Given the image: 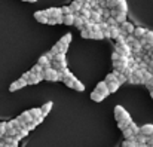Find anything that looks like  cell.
<instances>
[{
  "label": "cell",
  "mask_w": 153,
  "mask_h": 147,
  "mask_svg": "<svg viewBox=\"0 0 153 147\" xmlns=\"http://www.w3.org/2000/svg\"><path fill=\"white\" fill-rule=\"evenodd\" d=\"M43 79H45V80H49V82H56V80H61L59 73H58L55 68H52V67L43 68Z\"/></svg>",
  "instance_id": "cell-1"
},
{
  "label": "cell",
  "mask_w": 153,
  "mask_h": 147,
  "mask_svg": "<svg viewBox=\"0 0 153 147\" xmlns=\"http://www.w3.org/2000/svg\"><path fill=\"white\" fill-rule=\"evenodd\" d=\"M114 117H116V120H117V122L125 120V119H131L129 113H128L122 105H116V107H114Z\"/></svg>",
  "instance_id": "cell-2"
},
{
  "label": "cell",
  "mask_w": 153,
  "mask_h": 147,
  "mask_svg": "<svg viewBox=\"0 0 153 147\" xmlns=\"http://www.w3.org/2000/svg\"><path fill=\"white\" fill-rule=\"evenodd\" d=\"M116 52H119L120 55H125V56L132 55V50L126 42H116Z\"/></svg>",
  "instance_id": "cell-3"
},
{
  "label": "cell",
  "mask_w": 153,
  "mask_h": 147,
  "mask_svg": "<svg viewBox=\"0 0 153 147\" xmlns=\"http://www.w3.org/2000/svg\"><path fill=\"white\" fill-rule=\"evenodd\" d=\"M134 25L131 24V22H128V21H123L122 24H119V30H120V34H123V36H128V34H132L134 33Z\"/></svg>",
  "instance_id": "cell-4"
},
{
  "label": "cell",
  "mask_w": 153,
  "mask_h": 147,
  "mask_svg": "<svg viewBox=\"0 0 153 147\" xmlns=\"http://www.w3.org/2000/svg\"><path fill=\"white\" fill-rule=\"evenodd\" d=\"M24 86H27V80H24V79L21 77V79L15 80V82L9 86V91H10V92H15V91H18V89L24 88Z\"/></svg>",
  "instance_id": "cell-5"
},
{
  "label": "cell",
  "mask_w": 153,
  "mask_h": 147,
  "mask_svg": "<svg viewBox=\"0 0 153 147\" xmlns=\"http://www.w3.org/2000/svg\"><path fill=\"white\" fill-rule=\"evenodd\" d=\"M95 91H98V92H100L104 98L110 95V92H108V89H107V83H105V80H102V82H98V83H97Z\"/></svg>",
  "instance_id": "cell-6"
},
{
  "label": "cell",
  "mask_w": 153,
  "mask_h": 147,
  "mask_svg": "<svg viewBox=\"0 0 153 147\" xmlns=\"http://www.w3.org/2000/svg\"><path fill=\"white\" fill-rule=\"evenodd\" d=\"M34 18L37 19V22H40V24H48V15L45 13V10H36L34 12Z\"/></svg>",
  "instance_id": "cell-7"
},
{
  "label": "cell",
  "mask_w": 153,
  "mask_h": 147,
  "mask_svg": "<svg viewBox=\"0 0 153 147\" xmlns=\"http://www.w3.org/2000/svg\"><path fill=\"white\" fill-rule=\"evenodd\" d=\"M16 119H18L21 123H24V125L33 120V117H31V114H30V111H28V110H27V111H24V113H21V114H19Z\"/></svg>",
  "instance_id": "cell-8"
},
{
  "label": "cell",
  "mask_w": 153,
  "mask_h": 147,
  "mask_svg": "<svg viewBox=\"0 0 153 147\" xmlns=\"http://www.w3.org/2000/svg\"><path fill=\"white\" fill-rule=\"evenodd\" d=\"M140 134H143V135H146V137L152 135L153 134V125L152 123H146V125H143V126L140 128Z\"/></svg>",
  "instance_id": "cell-9"
},
{
  "label": "cell",
  "mask_w": 153,
  "mask_h": 147,
  "mask_svg": "<svg viewBox=\"0 0 153 147\" xmlns=\"http://www.w3.org/2000/svg\"><path fill=\"white\" fill-rule=\"evenodd\" d=\"M146 31H147V30H146V28H143V27H135V28H134L132 36H134L135 39H138V40H140V39H143V37H144Z\"/></svg>",
  "instance_id": "cell-10"
},
{
  "label": "cell",
  "mask_w": 153,
  "mask_h": 147,
  "mask_svg": "<svg viewBox=\"0 0 153 147\" xmlns=\"http://www.w3.org/2000/svg\"><path fill=\"white\" fill-rule=\"evenodd\" d=\"M45 13L48 15V18H52V16H59V15H62L59 7H49V9H46V10H45Z\"/></svg>",
  "instance_id": "cell-11"
},
{
  "label": "cell",
  "mask_w": 153,
  "mask_h": 147,
  "mask_svg": "<svg viewBox=\"0 0 153 147\" xmlns=\"http://www.w3.org/2000/svg\"><path fill=\"white\" fill-rule=\"evenodd\" d=\"M89 19H91L94 24H98V22H101L102 21V16H101V13H100V12H97V10H91Z\"/></svg>",
  "instance_id": "cell-12"
},
{
  "label": "cell",
  "mask_w": 153,
  "mask_h": 147,
  "mask_svg": "<svg viewBox=\"0 0 153 147\" xmlns=\"http://www.w3.org/2000/svg\"><path fill=\"white\" fill-rule=\"evenodd\" d=\"M108 31H110V39H117V37L120 36L119 25H111V27H108Z\"/></svg>",
  "instance_id": "cell-13"
},
{
  "label": "cell",
  "mask_w": 153,
  "mask_h": 147,
  "mask_svg": "<svg viewBox=\"0 0 153 147\" xmlns=\"http://www.w3.org/2000/svg\"><path fill=\"white\" fill-rule=\"evenodd\" d=\"M113 9H116V10H119V12H123V13H126V12H128V6H126V1H125V0H119V1L116 3V6H114Z\"/></svg>",
  "instance_id": "cell-14"
},
{
  "label": "cell",
  "mask_w": 153,
  "mask_h": 147,
  "mask_svg": "<svg viewBox=\"0 0 153 147\" xmlns=\"http://www.w3.org/2000/svg\"><path fill=\"white\" fill-rule=\"evenodd\" d=\"M83 22H85V19L79 15V13H74V22H73V25L76 27V28H79V30H82V27H83Z\"/></svg>",
  "instance_id": "cell-15"
},
{
  "label": "cell",
  "mask_w": 153,
  "mask_h": 147,
  "mask_svg": "<svg viewBox=\"0 0 153 147\" xmlns=\"http://www.w3.org/2000/svg\"><path fill=\"white\" fill-rule=\"evenodd\" d=\"M61 80H62V82H64V83H65V85H67L68 88H71V86H73V82L76 80V77H74V74L68 73V74H67V76H64V77H62Z\"/></svg>",
  "instance_id": "cell-16"
},
{
  "label": "cell",
  "mask_w": 153,
  "mask_h": 147,
  "mask_svg": "<svg viewBox=\"0 0 153 147\" xmlns=\"http://www.w3.org/2000/svg\"><path fill=\"white\" fill-rule=\"evenodd\" d=\"M37 64L42 67V68H48V67H51V61L46 58V55H42L40 58H39V61H37Z\"/></svg>",
  "instance_id": "cell-17"
},
{
  "label": "cell",
  "mask_w": 153,
  "mask_h": 147,
  "mask_svg": "<svg viewBox=\"0 0 153 147\" xmlns=\"http://www.w3.org/2000/svg\"><path fill=\"white\" fill-rule=\"evenodd\" d=\"M52 105H53V102L52 101H48V102H45L42 107H40V110H42V114H43V117L46 116V114H49V111L52 110Z\"/></svg>",
  "instance_id": "cell-18"
},
{
  "label": "cell",
  "mask_w": 153,
  "mask_h": 147,
  "mask_svg": "<svg viewBox=\"0 0 153 147\" xmlns=\"http://www.w3.org/2000/svg\"><path fill=\"white\" fill-rule=\"evenodd\" d=\"M73 22H74V13L62 15V24H65V25H73Z\"/></svg>",
  "instance_id": "cell-19"
},
{
  "label": "cell",
  "mask_w": 153,
  "mask_h": 147,
  "mask_svg": "<svg viewBox=\"0 0 153 147\" xmlns=\"http://www.w3.org/2000/svg\"><path fill=\"white\" fill-rule=\"evenodd\" d=\"M70 10H71V13H79V10H80V7H82V4L79 3V1H76V0H73L71 3H70Z\"/></svg>",
  "instance_id": "cell-20"
},
{
  "label": "cell",
  "mask_w": 153,
  "mask_h": 147,
  "mask_svg": "<svg viewBox=\"0 0 153 147\" xmlns=\"http://www.w3.org/2000/svg\"><path fill=\"white\" fill-rule=\"evenodd\" d=\"M74 91H77V92H83L85 91V85L79 80V79H76L74 82H73V86H71Z\"/></svg>",
  "instance_id": "cell-21"
},
{
  "label": "cell",
  "mask_w": 153,
  "mask_h": 147,
  "mask_svg": "<svg viewBox=\"0 0 153 147\" xmlns=\"http://www.w3.org/2000/svg\"><path fill=\"white\" fill-rule=\"evenodd\" d=\"M79 15H80L83 19H89L91 9H89V7H85V6H82V7H80V10H79Z\"/></svg>",
  "instance_id": "cell-22"
},
{
  "label": "cell",
  "mask_w": 153,
  "mask_h": 147,
  "mask_svg": "<svg viewBox=\"0 0 153 147\" xmlns=\"http://www.w3.org/2000/svg\"><path fill=\"white\" fill-rule=\"evenodd\" d=\"M105 83H107V89H108V92H110V94L116 92V91L119 89V86H120L117 82H105Z\"/></svg>",
  "instance_id": "cell-23"
},
{
  "label": "cell",
  "mask_w": 153,
  "mask_h": 147,
  "mask_svg": "<svg viewBox=\"0 0 153 147\" xmlns=\"http://www.w3.org/2000/svg\"><path fill=\"white\" fill-rule=\"evenodd\" d=\"M70 42H71V33H67V34H64V36L59 39V43L64 45V46H68Z\"/></svg>",
  "instance_id": "cell-24"
},
{
  "label": "cell",
  "mask_w": 153,
  "mask_h": 147,
  "mask_svg": "<svg viewBox=\"0 0 153 147\" xmlns=\"http://www.w3.org/2000/svg\"><path fill=\"white\" fill-rule=\"evenodd\" d=\"M91 99L95 101V102H101L102 99H104V97H102L98 91H92V92H91Z\"/></svg>",
  "instance_id": "cell-25"
},
{
  "label": "cell",
  "mask_w": 153,
  "mask_h": 147,
  "mask_svg": "<svg viewBox=\"0 0 153 147\" xmlns=\"http://www.w3.org/2000/svg\"><path fill=\"white\" fill-rule=\"evenodd\" d=\"M131 122H132V119H125V120H120V122H117V126H119V129H126L129 125H131Z\"/></svg>",
  "instance_id": "cell-26"
},
{
  "label": "cell",
  "mask_w": 153,
  "mask_h": 147,
  "mask_svg": "<svg viewBox=\"0 0 153 147\" xmlns=\"http://www.w3.org/2000/svg\"><path fill=\"white\" fill-rule=\"evenodd\" d=\"M48 24H51V25H56V24H62V15H59V16H52L48 19Z\"/></svg>",
  "instance_id": "cell-27"
},
{
  "label": "cell",
  "mask_w": 153,
  "mask_h": 147,
  "mask_svg": "<svg viewBox=\"0 0 153 147\" xmlns=\"http://www.w3.org/2000/svg\"><path fill=\"white\" fill-rule=\"evenodd\" d=\"M122 147H137V141H135V135L134 137H131V138H126L125 140V143H123V146Z\"/></svg>",
  "instance_id": "cell-28"
},
{
  "label": "cell",
  "mask_w": 153,
  "mask_h": 147,
  "mask_svg": "<svg viewBox=\"0 0 153 147\" xmlns=\"http://www.w3.org/2000/svg\"><path fill=\"white\" fill-rule=\"evenodd\" d=\"M143 40H144L146 43H149V45H152L153 46V31L147 30V31H146V34H144V37H143Z\"/></svg>",
  "instance_id": "cell-29"
},
{
  "label": "cell",
  "mask_w": 153,
  "mask_h": 147,
  "mask_svg": "<svg viewBox=\"0 0 153 147\" xmlns=\"http://www.w3.org/2000/svg\"><path fill=\"white\" fill-rule=\"evenodd\" d=\"M141 73H143V83L146 85V83H147V82L152 79L153 76H152V73H150L147 68H146V70H141Z\"/></svg>",
  "instance_id": "cell-30"
},
{
  "label": "cell",
  "mask_w": 153,
  "mask_h": 147,
  "mask_svg": "<svg viewBox=\"0 0 153 147\" xmlns=\"http://www.w3.org/2000/svg\"><path fill=\"white\" fill-rule=\"evenodd\" d=\"M91 39H97V40H101V39H104V34H102L101 30H97V31H91Z\"/></svg>",
  "instance_id": "cell-31"
},
{
  "label": "cell",
  "mask_w": 153,
  "mask_h": 147,
  "mask_svg": "<svg viewBox=\"0 0 153 147\" xmlns=\"http://www.w3.org/2000/svg\"><path fill=\"white\" fill-rule=\"evenodd\" d=\"M52 61H56V62H65V53H55V56H53Z\"/></svg>",
  "instance_id": "cell-32"
},
{
  "label": "cell",
  "mask_w": 153,
  "mask_h": 147,
  "mask_svg": "<svg viewBox=\"0 0 153 147\" xmlns=\"http://www.w3.org/2000/svg\"><path fill=\"white\" fill-rule=\"evenodd\" d=\"M117 71H113V73H110V74H107V77H105V82H116V79H117Z\"/></svg>",
  "instance_id": "cell-33"
},
{
  "label": "cell",
  "mask_w": 153,
  "mask_h": 147,
  "mask_svg": "<svg viewBox=\"0 0 153 147\" xmlns=\"http://www.w3.org/2000/svg\"><path fill=\"white\" fill-rule=\"evenodd\" d=\"M146 140H147V137L143 135V134L135 135V141H137V144H146Z\"/></svg>",
  "instance_id": "cell-34"
},
{
  "label": "cell",
  "mask_w": 153,
  "mask_h": 147,
  "mask_svg": "<svg viewBox=\"0 0 153 147\" xmlns=\"http://www.w3.org/2000/svg\"><path fill=\"white\" fill-rule=\"evenodd\" d=\"M30 71H31L33 74H42V73H43V68H42L39 64H36V65H34V67H33Z\"/></svg>",
  "instance_id": "cell-35"
},
{
  "label": "cell",
  "mask_w": 153,
  "mask_h": 147,
  "mask_svg": "<svg viewBox=\"0 0 153 147\" xmlns=\"http://www.w3.org/2000/svg\"><path fill=\"white\" fill-rule=\"evenodd\" d=\"M129 128H131V131H132V134H134V135H138V134H140V126H137L134 122H131Z\"/></svg>",
  "instance_id": "cell-36"
},
{
  "label": "cell",
  "mask_w": 153,
  "mask_h": 147,
  "mask_svg": "<svg viewBox=\"0 0 153 147\" xmlns=\"http://www.w3.org/2000/svg\"><path fill=\"white\" fill-rule=\"evenodd\" d=\"M28 132H30V131H28V129H27L25 126H24V128H19V129H18V135H19L21 138L27 137V135H28Z\"/></svg>",
  "instance_id": "cell-37"
},
{
  "label": "cell",
  "mask_w": 153,
  "mask_h": 147,
  "mask_svg": "<svg viewBox=\"0 0 153 147\" xmlns=\"http://www.w3.org/2000/svg\"><path fill=\"white\" fill-rule=\"evenodd\" d=\"M122 132H123V137H125V140H126V138H131V137H134V134H132V131H131V128H129V126H128L126 129H123Z\"/></svg>",
  "instance_id": "cell-38"
},
{
  "label": "cell",
  "mask_w": 153,
  "mask_h": 147,
  "mask_svg": "<svg viewBox=\"0 0 153 147\" xmlns=\"http://www.w3.org/2000/svg\"><path fill=\"white\" fill-rule=\"evenodd\" d=\"M6 128H7L6 122H0V137H4L6 135Z\"/></svg>",
  "instance_id": "cell-39"
},
{
  "label": "cell",
  "mask_w": 153,
  "mask_h": 147,
  "mask_svg": "<svg viewBox=\"0 0 153 147\" xmlns=\"http://www.w3.org/2000/svg\"><path fill=\"white\" fill-rule=\"evenodd\" d=\"M116 82H117L119 85H122V83H125V82H126V77H125L122 73H119V74H117V79H116Z\"/></svg>",
  "instance_id": "cell-40"
},
{
  "label": "cell",
  "mask_w": 153,
  "mask_h": 147,
  "mask_svg": "<svg viewBox=\"0 0 153 147\" xmlns=\"http://www.w3.org/2000/svg\"><path fill=\"white\" fill-rule=\"evenodd\" d=\"M37 126V123L34 122V120H31V122H28V123H25V128L28 129V131H33L34 128Z\"/></svg>",
  "instance_id": "cell-41"
},
{
  "label": "cell",
  "mask_w": 153,
  "mask_h": 147,
  "mask_svg": "<svg viewBox=\"0 0 153 147\" xmlns=\"http://www.w3.org/2000/svg\"><path fill=\"white\" fill-rule=\"evenodd\" d=\"M105 22H107V25H108V27H111V25H117L116 19H114V18H111V16H108V18L105 19Z\"/></svg>",
  "instance_id": "cell-42"
},
{
  "label": "cell",
  "mask_w": 153,
  "mask_h": 147,
  "mask_svg": "<svg viewBox=\"0 0 153 147\" xmlns=\"http://www.w3.org/2000/svg\"><path fill=\"white\" fill-rule=\"evenodd\" d=\"M80 34H82V37L83 39H91V31H88V30H80Z\"/></svg>",
  "instance_id": "cell-43"
},
{
  "label": "cell",
  "mask_w": 153,
  "mask_h": 147,
  "mask_svg": "<svg viewBox=\"0 0 153 147\" xmlns=\"http://www.w3.org/2000/svg\"><path fill=\"white\" fill-rule=\"evenodd\" d=\"M59 9H61V13H62V15H68V13H71V10H70L68 6H62V7H59Z\"/></svg>",
  "instance_id": "cell-44"
},
{
  "label": "cell",
  "mask_w": 153,
  "mask_h": 147,
  "mask_svg": "<svg viewBox=\"0 0 153 147\" xmlns=\"http://www.w3.org/2000/svg\"><path fill=\"white\" fill-rule=\"evenodd\" d=\"M146 144H147L149 147H153V134L147 137V140H146Z\"/></svg>",
  "instance_id": "cell-45"
},
{
  "label": "cell",
  "mask_w": 153,
  "mask_h": 147,
  "mask_svg": "<svg viewBox=\"0 0 153 147\" xmlns=\"http://www.w3.org/2000/svg\"><path fill=\"white\" fill-rule=\"evenodd\" d=\"M119 58H120V53H119V52H116V50H114V52H113V53H111V59H113V61H117V59H119Z\"/></svg>",
  "instance_id": "cell-46"
},
{
  "label": "cell",
  "mask_w": 153,
  "mask_h": 147,
  "mask_svg": "<svg viewBox=\"0 0 153 147\" xmlns=\"http://www.w3.org/2000/svg\"><path fill=\"white\" fill-rule=\"evenodd\" d=\"M146 86L149 88V91H152V89H153V77L149 80V82H147V83H146Z\"/></svg>",
  "instance_id": "cell-47"
},
{
  "label": "cell",
  "mask_w": 153,
  "mask_h": 147,
  "mask_svg": "<svg viewBox=\"0 0 153 147\" xmlns=\"http://www.w3.org/2000/svg\"><path fill=\"white\" fill-rule=\"evenodd\" d=\"M102 34H104V37H105V39H110V31H108V28L102 30Z\"/></svg>",
  "instance_id": "cell-48"
},
{
  "label": "cell",
  "mask_w": 153,
  "mask_h": 147,
  "mask_svg": "<svg viewBox=\"0 0 153 147\" xmlns=\"http://www.w3.org/2000/svg\"><path fill=\"white\" fill-rule=\"evenodd\" d=\"M45 55H46V58H48V59H49V61H52V59H53V56H55V55H53V53H52L51 50H49V52H46V53H45Z\"/></svg>",
  "instance_id": "cell-49"
},
{
  "label": "cell",
  "mask_w": 153,
  "mask_h": 147,
  "mask_svg": "<svg viewBox=\"0 0 153 147\" xmlns=\"http://www.w3.org/2000/svg\"><path fill=\"white\" fill-rule=\"evenodd\" d=\"M30 76H31V73H30V71H27V73H24V74H22V79H24V80H28V79H30Z\"/></svg>",
  "instance_id": "cell-50"
},
{
  "label": "cell",
  "mask_w": 153,
  "mask_h": 147,
  "mask_svg": "<svg viewBox=\"0 0 153 147\" xmlns=\"http://www.w3.org/2000/svg\"><path fill=\"white\" fill-rule=\"evenodd\" d=\"M147 70L152 73V76H153V61H150V62L147 64Z\"/></svg>",
  "instance_id": "cell-51"
},
{
  "label": "cell",
  "mask_w": 153,
  "mask_h": 147,
  "mask_svg": "<svg viewBox=\"0 0 153 147\" xmlns=\"http://www.w3.org/2000/svg\"><path fill=\"white\" fill-rule=\"evenodd\" d=\"M149 56L152 58V61H153V48H152V50H149Z\"/></svg>",
  "instance_id": "cell-52"
},
{
  "label": "cell",
  "mask_w": 153,
  "mask_h": 147,
  "mask_svg": "<svg viewBox=\"0 0 153 147\" xmlns=\"http://www.w3.org/2000/svg\"><path fill=\"white\" fill-rule=\"evenodd\" d=\"M137 147H149L147 144H137Z\"/></svg>",
  "instance_id": "cell-53"
},
{
  "label": "cell",
  "mask_w": 153,
  "mask_h": 147,
  "mask_svg": "<svg viewBox=\"0 0 153 147\" xmlns=\"http://www.w3.org/2000/svg\"><path fill=\"white\" fill-rule=\"evenodd\" d=\"M22 1H37V0H22Z\"/></svg>",
  "instance_id": "cell-54"
},
{
  "label": "cell",
  "mask_w": 153,
  "mask_h": 147,
  "mask_svg": "<svg viewBox=\"0 0 153 147\" xmlns=\"http://www.w3.org/2000/svg\"><path fill=\"white\" fill-rule=\"evenodd\" d=\"M150 95H152V99H153V89H152V91H150Z\"/></svg>",
  "instance_id": "cell-55"
}]
</instances>
